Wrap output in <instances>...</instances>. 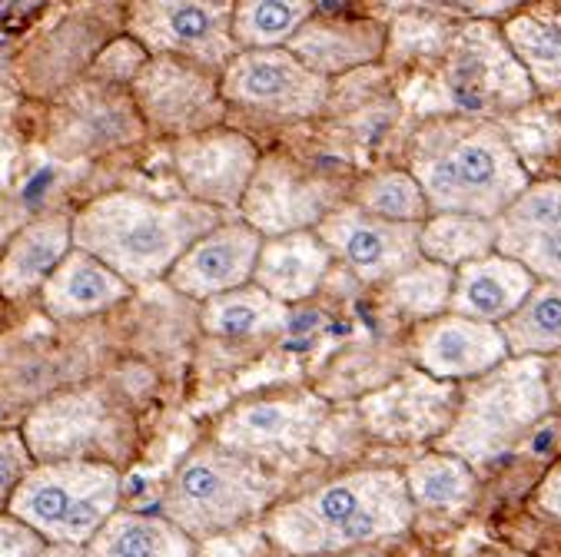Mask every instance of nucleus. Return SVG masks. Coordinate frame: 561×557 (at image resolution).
<instances>
[{"mask_svg":"<svg viewBox=\"0 0 561 557\" xmlns=\"http://www.w3.org/2000/svg\"><path fill=\"white\" fill-rule=\"evenodd\" d=\"M499 328L512 359L561 356V286L538 282L535 292L522 302V309Z\"/></svg>","mask_w":561,"mask_h":557,"instance_id":"28","label":"nucleus"},{"mask_svg":"<svg viewBox=\"0 0 561 557\" xmlns=\"http://www.w3.org/2000/svg\"><path fill=\"white\" fill-rule=\"evenodd\" d=\"M67 124L57 127V143H67V153L103 150L127 140H137L147 124L140 120L130 93H117L114 83H87L83 90L67 96Z\"/></svg>","mask_w":561,"mask_h":557,"instance_id":"21","label":"nucleus"},{"mask_svg":"<svg viewBox=\"0 0 561 557\" xmlns=\"http://www.w3.org/2000/svg\"><path fill=\"white\" fill-rule=\"evenodd\" d=\"M335 206L343 202L332 183L306 173L286 156H270L260 160L240 212L247 227H253L263 240H273L316 230Z\"/></svg>","mask_w":561,"mask_h":557,"instance_id":"12","label":"nucleus"},{"mask_svg":"<svg viewBox=\"0 0 561 557\" xmlns=\"http://www.w3.org/2000/svg\"><path fill=\"white\" fill-rule=\"evenodd\" d=\"M312 14H316L312 4L250 0V4L233 8L230 31L240 50H276V47H286Z\"/></svg>","mask_w":561,"mask_h":557,"instance_id":"32","label":"nucleus"},{"mask_svg":"<svg viewBox=\"0 0 561 557\" xmlns=\"http://www.w3.org/2000/svg\"><path fill=\"white\" fill-rule=\"evenodd\" d=\"M329 408L312 392L263 395L233 405L216 421L213 441L247 459H286L302 455L319 434Z\"/></svg>","mask_w":561,"mask_h":557,"instance_id":"11","label":"nucleus"},{"mask_svg":"<svg viewBox=\"0 0 561 557\" xmlns=\"http://www.w3.org/2000/svg\"><path fill=\"white\" fill-rule=\"evenodd\" d=\"M263 250V236L243 219L219 222L206 233L167 276L170 289L180 295L209 302L222 292H233L253 282V269Z\"/></svg>","mask_w":561,"mask_h":557,"instance_id":"19","label":"nucleus"},{"mask_svg":"<svg viewBox=\"0 0 561 557\" xmlns=\"http://www.w3.org/2000/svg\"><path fill=\"white\" fill-rule=\"evenodd\" d=\"M124 478L110 462H41L24 478L8 511L31 524L47 544L87 547L121 511Z\"/></svg>","mask_w":561,"mask_h":557,"instance_id":"6","label":"nucleus"},{"mask_svg":"<svg viewBox=\"0 0 561 557\" xmlns=\"http://www.w3.org/2000/svg\"><path fill=\"white\" fill-rule=\"evenodd\" d=\"M442 83L459 114L482 120H489V114L522 109L535 96L505 37L489 24H469L456 34V40L448 44Z\"/></svg>","mask_w":561,"mask_h":557,"instance_id":"7","label":"nucleus"},{"mask_svg":"<svg viewBox=\"0 0 561 557\" xmlns=\"http://www.w3.org/2000/svg\"><path fill=\"white\" fill-rule=\"evenodd\" d=\"M538 508L561 521V465L548 472V478L538 488Z\"/></svg>","mask_w":561,"mask_h":557,"instance_id":"37","label":"nucleus"},{"mask_svg":"<svg viewBox=\"0 0 561 557\" xmlns=\"http://www.w3.org/2000/svg\"><path fill=\"white\" fill-rule=\"evenodd\" d=\"M535 276L528 269H522L515 259L508 256H485L476 259L462 269H456V286H453V315L462 318H476V322H489V325H502L505 318H512L522 302L535 292Z\"/></svg>","mask_w":561,"mask_h":557,"instance_id":"23","label":"nucleus"},{"mask_svg":"<svg viewBox=\"0 0 561 557\" xmlns=\"http://www.w3.org/2000/svg\"><path fill=\"white\" fill-rule=\"evenodd\" d=\"M409 173L432 212L479 219H499L531 183L508 134L466 114L432 117L415 130Z\"/></svg>","mask_w":561,"mask_h":557,"instance_id":"1","label":"nucleus"},{"mask_svg":"<svg viewBox=\"0 0 561 557\" xmlns=\"http://www.w3.org/2000/svg\"><path fill=\"white\" fill-rule=\"evenodd\" d=\"M34 455L27 449V438L21 428L0 431V511H8L11 498L24 485V478L34 472Z\"/></svg>","mask_w":561,"mask_h":557,"instance_id":"35","label":"nucleus"},{"mask_svg":"<svg viewBox=\"0 0 561 557\" xmlns=\"http://www.w3.org/2000/svg\"><path fill=\"white\" fill-rule=\"evenodd\" d=\"M70 222L73 216L67 212H47L27 222V227L8 243L4 256H0V295L18 302V299L37 295L47 286V279L73 250Z\"/></svg>","mask_w":561,"mask_h":557,"instance_id":"22","label":"nucleus"},{"mask_svg":"<svg viewBox=\"0 0 561 557\" xmlns=\"http://www.w3.org/2000/svg\"><path fill=\"white\" fill-rule=\"evenodd\" d=\"M256 166V143L227 127L183 137L173 147V170L186 199L209 209H240Z\"/></svg>","mask_w":561,"mask_h":557,"instance_id":"14","label":"nucleus"},{"mask_svg":"<svg viewBox=\"0 0 561 557\" xmlns=\"http://www.w3.org/2000/svg\"><path fill=\"white\" fill-rule=\"evenodd\" d=\"M329 266H332V253L325 250L316 230L273 236L263 240L253 269V286H260L266 295H273L289 309L293 302H302L319 289Z\"/></svg>","mask_w":561,"mask_h":557,"instance_id":"24","label":"nucleus"},{"mask_svg":"<svg viewBox=\"0 0 561 557\" xmlns=\"http://www.w3.org/2000/svg\"><path fill=\"white\" fill-rule=\"evenodd\" d=\"M535 93L561 90V24L538 14H518L502 31Z\"/></svg>","mask_w":561,"mask_h":557,"instance_id":"31","label":"nucleus"},{"mask_svg":"<svg viewBox=\"0 0 561 557\" xmlns=\"http://www.w3.org/2000/svg\"><path fill=\"white\" fill-rule=\"evenodd\" d=\"M545 365L548 359H508L469 382L453 425L438 438V452L466 465H489L508 455L551 408Z\"/></svg>","mask_w":561,"mask_h":557,"instance_id":"4","label":"nucleus"},{"mask_svg":"<svg viewBox=\"0 0 561 557\" xmlns=\"http://www.w3.org/2000/svg\"><path fill=\"white\" fill-rule=\"evenodd\" d=\"M545 375H548V395H551V405H558V408H561V356L548 359Z\"/></svg>","mask_w":561,"mask_h":557,"instance_id":"38","label":"nucleus"},{"mask_svg":"<svg viewBox=\"0 0 561 557\" xmlns=\"http://www.w3.org/2000/svg\"><path fill=\"white\" fill-rule=\"evenodd\" d=\"M21 431L27 438L34 462L41 465V462H77V459L106 462L100 455L114 449V438L121 428L114 415H110L103 395L96 388H83L41 405Z\"/></svg>","mask_w":561,"mask_h":557,"instance_id":"16","label":"nucleus"},{"mask_svg":"<svg viewBox=\"0 0 561 557\" xmlns=\"http://www.w3.org/2000/svg\"><path fill=\"white\" fill-rule=\"evenodd\" d=\"M130 289L134 286H127L117 272H110L90 253L70 250L57 272L47 279V286L41 289V302L54 318H87L124 302Z\"/></svg>","mask_w":561,"mask_h":557,"instance_id":"25","label":"nucleus"},{"mask_svg":"<svg viewBox=\"0 0 561 557\" xmlns=\"http://www.w3.org/2000/svg\"><path fill=\"white\" fill-rule=\"evenodd\" d=\"M508 346L499 325L462 318V315H438L422 322L412 339V362L435 382L456 385L462 379L476 382L508 362Z\"/></svg>","mask_w":561,"mask_h":557,"instance_id":"17","label":"nucleus"},{"mask_svg":"<svg viewBox=\"0 0 561 557\" xmlns=\"http://www.w3.org/2000/svg\"><path fill=\"white\" fill-rule=\"evenodd\" d=\"M319 240L363 282H392L422 259L419 227L376 219L353 202L335 206L319 227Z\"/></svg>","mask_w":561,"mask_h":557,"instance_id":"13","label":"nucleus"},{"mask_svg":"<svg viewBox=\"0 0 561 557\" xmlns=\"http://www.w3.org/2000/svg\"><path fill=\"white\" fill-rule=\"evenodd\" d=\"M453 286H456V269L419 259L412 269L386 282V295L402 315L428 322L453 305Z\"/></svg>","mask_w":561,"mask_h":557,"instance_id":"34","label":"nucleus"},{"mask_svg":"<svg viewBox=\"0 0 561 557\" xmlns=\"http://www.w3.org/2000/svg\"><path fill=\"white\" fill-rule=\"evenodd\" d=\"M130 100L150 130L176 140L216 130L230 109L213 70L176 57H150L130 80Z\"/></svg>","mask_w":561,"mask_h":557,"instance_id":"8","label":"nucleus"},{"mask_svg":"<svg viewBox=\"0 0 561 557\" xmlns=\"http://www.w3.org/2000/svg\"><path fill=\"white\" fill-rule=\"evenodd\" d=\"M495 253L515 259L535 282L561 286V179L528 183L495 219Z\"/></svg>","mask_w":561,"mask_h":557,"instance_id":"18","label":"nucleus"},{"mask_svg":"<svg viewBox=\"0 0 561 557\" xmlns=\"http://www.w3.org/2000/svg\"><path fill=\"white\" fill-rule=\"evenodd\" d=\"M87 557H193V537L163 514L121 508L87 544Z\"/></svg>","mask_w":561,"mask_h":557,"instance_id":"26","label":"nucleus"},{"mask_svg":"<svg viewBox=\"0 0 561 557\" xmlns=\"http://www.w3.org/2000/svg\"><path fill=\"white\" fill-rule=\"evenodd\" d=\"M47 550V541L14 518L11 511H0V557H41Z\"/></svg>","mask_w":561,"mask_h":557,"instance_id":"36","label":"nucleus"},{"mask_svg":"<svg viewBox=\"0 0 561 557\" xmlns=\"http://www.w3.org/2000/svg\"><path fill=\"white\" fill-rule=\"evenodd\" d=\"M405 491L415 508L425 511H462L476 501V472L456 455L432 452L415 459L402 472Z\"/></svg>","mask_w":561,"mask_h":557,"instance_id":"30","label":"nucleus"},{"mask_svg":"<svg viewBox=\"0 0 561 557\" xmlns=\"http://www.w3.org/2000/svg\"><path fill=\"white\" fill-rule=\"evenodd\" d=\"M273 495L276 485L260 462L206 441L173 472L160 514L193 541L216 537L266 511Z\"/></svg>","mask_w":561,"mask_h":557,"instance_id":"5","label":"nucleus"},{"mask_svg":"<svg viewBox=\"0 0 561 557\" xmlns=\"http://www.w3.org/2000/svg\"><path fill=\"white\" fill-rule=\"evenodd\" d=\"M230 21V4H130L124 11V31L150 57H176L206 70L227 67L240 54Z\"/></svg>","mask_w":561,"mask_h":557,"instance_id":"10","label":"nucleus"},{"mask_svg":"<svg viewBox=\"0 0 561 557\" xmlns=\"http://www.w3.org/2000/svg\"><path fill=\"white\" fill-rule=\"evenodd\" d=\"M389 47V31L373 21H346V18H325L312 14L299 34L286 44V50L306 63L319 77H335L359 70L379 60Z\"/></svg>","mask_w":561,"mask_h":557,"instance_id":"20","label":"nucleus"},{"mask_svg":"<svg viewBox=\"0 0 561 557\" xmlns=\"http://www.w3.org/2000/svg\"><path fill=\"white\" fill-rule=\"evenodd\" d=\"M353 206H359L363 212L376 219L399 222V227H422L432 216L428 199L409 170H382V173L366 176L356 186Z\"/></svg>","mask_w":561,"mask_h":557,"instance_id":"33","label":"nucleus"},{"mask_svg":"<svg viewBox=\"0 0 561 557\" xmlns=\"http://www.w3.org/2000/svg\"><path fill=\"white\" fill-rule=\"evenodd\" d=\"M219 209L180 199H157L121 189L103 193L73 212V250L90 253L127 286L167 279L170 269L219 227Z\"/></svg>","mask_w":561,"mask_h":557,"instance_id":"2","label":"nucleus"},{"mask_svg":"<svg viewBox=\"0 0 561 557\" xmlns=\"http://www.w3.org/2000/svg\"><path fill=\"white\" fill-rule=\"evenodd\" d=\"M422 259L462 269L476 259L495 253V219L462 216V212H432L419 227Z\"/></svg>","mask_w":561,"mask_h":557,"instance_id":"27","label":"nucleus"},{"mask_svg":"<svg viewBox=\"0 0 561 557\" xmlns=\"http://www.w3.org/2000/svg\"><path fill=\"white\" fill-rule=\"evenodd\" d=\"M289 309L266 295L260 286H243L203 302V328L219 339H253L286 325Z\"/></svg>","mask_w":561,"mask_h":557,"instance_id":"29","label":"nucleus"},{"mask_svg":"<svg viewBox=\"0 0 561 557\" xmlns=\"http://www.w3.org/2000/svg\"><path fill=\"white\" fill-rule=\"evenodd\" d=\"M41 557H87V547H73V544H47V550Z\"/></svg>","mask_w":561,"mask_h":557,"instance_id":"39","label":"nucleus"},{"mask_svg":"<svg viewBox=\"0 0 561 557\" xmlns=\"http://www.w3.org/2000/svg\"><path fill=\"white\" fill-rule=\"evenodd\" d=\"M319 557H382L373 547H359V550H346V554H319Z\"/></svg>","mask_w":561,"mask_h":557,"instance_id":"40","label":"nucleus"},{"mask_svg":"<svg viewBox=\"0 0 561 557\" xmlns=\"http://www.w3.org/2000/svg\"><path fill=\"white\" fill-rule=\"evenodd\" d=\"M227 106L253 109L273 120H306L325 106L329 80L299 63L286 47L240 50L219 73Z\"/></svg>","mask_w":561,"mask_h":557,"instance_id":"9","label":"nucleus"},{"mask_svg":"<svg viewBox=\"0 0 561 557\" xmlns=\"http://www.w3.org/2000/svg\"><path fill=\"white\" fill-rule=\"evenodd\" d=\"M415 504L399 472L366 468L332 478L266 514V537L296 557L346 554L409 531Z\"/></svg>","mask_w":561,"mask_h":557,"instance_id":"3","label":"nucleus"},{"mask_svg":"<svg viewBox=\"0 0 561 557\" xmlns=\"http://www.w3.org/2000/svg\"><path fill=\"white\" fill-rule=\"evenodd\" d=\"M459 398L462 395L456 392V385L435 382L415 369L363 395L356 411L369 434L392 444H412V441L442 438L459 411Z\"/></svg>","mask_w":561,"mask_h":557,"instance_id":"15","label":"nucleus"}]
</instances>
